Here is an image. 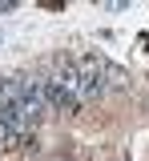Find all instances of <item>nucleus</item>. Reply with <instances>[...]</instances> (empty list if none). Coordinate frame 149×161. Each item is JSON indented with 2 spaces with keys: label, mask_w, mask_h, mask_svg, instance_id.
<instances>
[{
  "label": "nucleus",
  "mask_w": 149,
  "mask_h": 161,
  "mask_svg": "<svg viewBox=\"0 0 149 161\" xmlns=\"http://www.w3.org/2000/svg\"><path fill=\"white\" fill-rule=\"evenodd\" d=\"M77 69H81V85H85V101L101 97L109 85H121V73L101 57H81L77 60Z\"/></svg>",
  "instance_id": "nucleus-1"
},
{
  "label": "nucleus",
  "mask_w": 149,
  "mask_h": 161,
  "mask_svg": "<svg viewBox=\"0 0 149 161\" xmlns=\"http://www.w3.org/2000/svg\"><path fill=\"white\" fill-rule=\"evenodd\" d=\"M57 161H64V157H57Z\"/></svg>",
  "instance_id": "nucleus-2"
}]
</instances>
